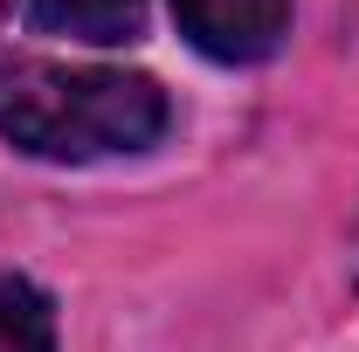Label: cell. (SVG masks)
Instances as JSON below:
<instances>
[{"instance_id":"cell-4","label":"cell","mask_w":359,"mask_h":352,"mask_svg":"<svg viewBox=\"0 0 359 352\" xmlns=\"http://www.w3.org/2000/svg\"><path fill=\"white\" fill-rule=\"evenodd\" d=\"M0 352H55V311L35 283H0Z\"/></svg>"},{"instance_id":"cell-1","label":"cell","mask_w":359,"mask_h":352,"mask_svg":"<svg viewBox=\"0 0 359 352\" xmlns=\"http://www.w3.org/2000/svg\"><path fill=\"white\" fill-rule=\"evenodd\" d=\"M166 132V90L132 69L0 62V138L35 159H111L145 152Z\"/></svg>"},{"instance_id":"cell-3","label":"cell","mask_w":359,"mask_h":352,"mask_svg":"<svg viewBox=\"0 0 359 352\" xmlns=\"http://www.w3.org/2000/svg\"><path fill=\"white\" fill-rule=\"evenodd\" d=\"M21 14L42 35H69V42H97V48L132 42L145 28V0H21Z\"/></svg>"},{"instance_id":"cell-2","label":"cell","mask_w":359,"mask_h":352,"mask_svg":"<svg viewBox=\"0 0 359 352\" xmlns=\"http://www.w3.org/2000/svg\"><path fill=\"white\" fill-rule=\"evenodd\" d=\"M173 21L215 62H263L290 28V0H173Z\"/></svg>"}]
</instances>
